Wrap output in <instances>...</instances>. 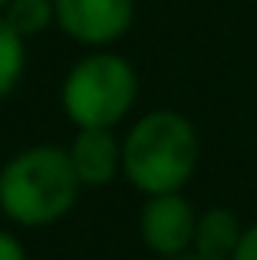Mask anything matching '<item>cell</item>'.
I'll return each mask as SVG.
<instances>
[{
    "label": "cell",
    "instance_id": "13",
    "mask_svg": "<svg viewBox=\"0 0 257 260\" xmlns=\"http://www.w3.org/2000/svg\"><path fill=\"white\" fill-rule=\"evenodd\" d=\"M7 4H10V0H0V7H7Z\"/></svg>",
    "mask_w": 257,
    "mask_h": 260
},
{
    "label": "cell",
    "instance_id": "3",
    "mask_svg": "<svg viewBox=\"0 0 257 260\" xmlns=\"http://www.w3.org/2000/svg\"><path fill=\"white\" fill-rule=\"evenodd\" d=\"M135 73L125 59L86 56L63 86V109L79 128H112L132 109Z\"/></svg>",
    "mask_w": 257,
    "mask_h": 260
},
{
    "label": "cell",
    "instance_id": "1",
    "mask_svg": "<svg viewBox=\"0 0 257 260\" xmlns=\"http://www.w3.org/2000/svg\"><path fill=\"white\" fill-rule=\"evenodd\" d=\"M79 184L83 181L70 161V152L40 145L17 155L0 172V208L23 228H43L73 208Z\"/></svg>",
    "mask_w": 257,
    "mask_h": 260
},
{
    "label": "cell",
    "instance_id": "12",
    "mask_svg": "<svg viewBox=\"0 0 257 260\" xmlns=\"http://www.w3.org/2000/svg\"><path fill=\"white\" fill-rule=\"evenodd\" d=\"M168 260H205V257H198V254H181V257H168Z\"/></svg>",
    "mask_w": 257,
    "mask_h": 260
},
{
    "label": "cell",
    "instance_id": "11",
    "mask_svg": "<svg viewBox=\"0 0 257 260\" xmlns=\"http://www.w3.org/2000/svg\"><path fill=\"white\" fill-rule=\"evenodd\" d=\"M0 260H26L20 241L13 234H7V231H0Z\"/></svg>",
    "mask_w": 257,
    "mask_h": 260
},
{
    "label": "cell",
    "instance_id": "7",
    "mask_svg": "<svg viewBox=\"0 0 257 260\" xmlns=\"http://www.w3.org/2000/svg\"><path fill=\"white\" fill-rule=\"evenodd\" d=\"M241 224L238 217L228 208H211L198 217V228H195V254L205 260H231L241 241Z\"/></svg>",
    "mask_w": 257,
    "mask_h": 260
},
{
    "label": "cell",
    "instance_id": "4",
    "mask_svg": "<svg viewBox=\"0 0 257 260\" xmlns=\"http://www.w3.org/2000/svg\"><path fill=\"white\" fill-rule=\"evenodd\" d=\"M195 228H198V217H195L191 204L172 191V194H152V201L142 211V241L148 244V250L162 257H181L188 247L195 244Z\"/></svg>",
    "mask_w": 257,
    "mask_h": 260
},
{
    "label": "cell",
    "instance_id": "8",
    "mask_svg": "<svg viewBox=\"0 0 257 260\" xmlns=\"http://www.w3.org/2000/svg\"><path fill=\"white\" fill-rule=\"evenodd\" d=\"M56 4L53 0H10L7 4V23L20 33V37H33L50 26Z\"/></svg>",
    "mask_w": 257,
    "mask_h": 260
},
{
    "label": "cell",
    "instance_id": "5",
    "mask_svg": "<svg viewBox=\"0 0 257 260\" xmlns=\"http://www.w3.org/2000/svg\"><path fill=\"white\" fill-rule=\"evenodd\" d=\"M63 30L79 43L119 40L132 23V0H53Z\"/></svg>",
    "mask_w": 257,
    "mask_h": 260
},
{
    "label": "cell",
    "instance_id": "6",
    "mask_svg": "<svg viewBox=\"0 0 257 260\" xmlns=\"http://www.w3.org/2000/svg\"><path fill=\"white\" fill-rule=\"evenodd\" d=\"M70 161L83 184H109L122 165V148L109 128H83L70 148Z\"/></svg>",
    "mask_w": 257,
    "mask_h": 260
},
{
    "label": "cell",
    "instance_id": "2",
    "mask_svg": "<svg viewBox=\"0 0 257 260\" xmlns=\"http://www.w3.org/2000/svg\"><path fill=\"white\" fill-rule=\"evenodd\" d=\"M198 161V135L178 112H148L135 122L122 145V168L128 181L145 194H172L191 178Z\"/></svg>",
    "mask_w": 257,
    "mask_h": 260
},
{
    "label": "cell",
    "instance_id": "9",
    "mask_svg": "<svg viewBox=\"0 0 257 260\" xmlns=\"http://www.w3.org/2000/svg\"><path fill=\"white\" fill-rule=\"evenodd\" d=\"M20 70H23V37L0 17V99L17 86Z\"/></svg>",
    "mask_w": 257,
    "mask_h": 260
},
{
    "label": "cell",
    "instance_id": "10",
    "mask_svg": "<svg viewBox=\"0 0 257 260\" xmlns=\"http://www.w3.org/2000/svg\"><path fill=\"white\" fill-rule=\"evenodd\" d=\"M231 260H257V224H251V228L241 234L238 250H234Z\"/></svg>",
    "mask_w": 257,
    "mask_h": 260
}]
</instances>
